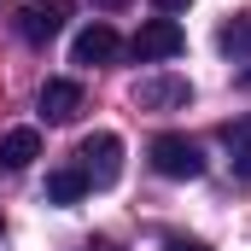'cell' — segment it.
I'll return each instance as SVG.
<instances>
[{
  "label": "cell",
  "instance_id": "1",
  "mask_svg": "<svg viewBox=\"0 0 251 251\" xmlns=\"http://www.w3.org/2000/svg\"><path fill=\"white\" fill-rule=\"evenodd\" d=\"M76 170L88 176V187H117V176H123V140H117L111 128L88 134V140L76 146Z\"/></svg>",
  "mask_w": 251,
  "mask_h": 251
},
{
  "label": "cell",
  "instance_id": "2",
  "mask_svg": "<svg viewBox=\"0 0 251 251\" xmlns=\"http://www.w3.org/2000/svg\"><path fill=\"white\" fill-rule=\"evenodd\" d=\"M146 158H152V170L170 176V181H199V176H204V152H199V140H187V134H158V140L146 146Z\"/></svg>",
  "mask_w": 251,
  "mask_h": 251
},
{
  "label": "cell",
  "instance_id": "3",
  "mask_svg": "<svg viewBox=\"0 0 251 251\" xmlns=\"http://www.w3.org/2000/svg\"><path fill=\"white\" fill-rule=\"evenodd\" d=\"M187 47V29L176 24V18H146L140 29H134V41H128V53L140 64H164V59H176Z\"/></svg>",
  "mask_w": 251,
  "mask_h": 251
},
{
  "label": "cell",
  "instance_id": "4",
  "mask_svg": "<svg viewBox=\"0 0 251 251\" xmlns=\"http://www.w3.org/2000/svg\"><path fill=\"white\" fill-rule=\"evenodd\" d=\"M187 100H193L187 76H146V82L134 88V105H140V111H181Z\"/></svg>",
  "mask_w": 251,
  "mask_h": 251
},
{
  "label": "cell",
  "instance_id": "5",
  "mask_svg": "<svg viewBox=\"0 0 251 251\" xmlns=\"http://www.w3.org/2000/svg\"><path fill=\"white\" fill-rule=\"evenodd\" d=\"M59 29H64V0H35V6L18 12V35H24L29 47H47Z\"/></svg>",
  "mask_w": 251,
  "mask_h": 251
},
{
  "label": "cell",
  "instance_id": "6",
  "mask_svg": "<svg viewBox=\"0 0 251 251\" xmlns=\"http://www.w3.org/2000/svg\"><path fill=\"white\" fill-rule=\"evenodd\" d=\"M117 47H123V41H117L111 24H88V29L70 41V64H82V70H88V64H111V59H117Z\"/></svg>",
  "mask_w": 251,
  "mask_h": 251
},
{
  "label": "cell",
  "instance_id": "7",
  "mask_svg": "<svg viewBox=\"0 0 251 251\" xmlns=\"http://www.w3.org/2000/svg\"><path fill=\"white\" fill-rule=\"evenodd\" d=\"M35 105H41V117H47V123H76V117H82V88H76V82H64V76H53V82H41Z\"/></svg>",
  "mask_w": 251,
  "mask_h": 251
},
{
  "label": "cell",
  "instance_id": "8",
  "mask_svg": "<svg viewBox=\"0 0 251 251\" xmlns=\"http://www.w3.org/2000/svg\"><path fill=\"white\" fill-rule=\"evenodd\" d=\"M35 158H41V134H35V128H12V134L0 140V164H6V170H29Z\"/></svg>",
  "mask_w": 251,
  "mask_h": 251
},
{
  "label": "cell",
  "instance_id": "9",
  "mask_svg": "<svg viewBox=\"0 0 251 251\" xmlns=\"http://www.w3.org/2000/svg\"><path fill=\"white\" fill-rule=\"evenodd\" d=\"M216 47H222L228 59H251V12H240V18H228V24L216 29Z\"/></svg>",
  "mask_w": 251,
  "mask_h": 251
},
{
  "label": "cell",
  "instance_id": "10",
  "mask_svg": "<svg viewBox=\"0 0 251 251\" xmlns=\"http://www.w3.org/2000/svg\"><path fill=\"white\" fill-rule=\"evenodd\" d=\"M82 193H88V176H82L76 164H70V170H53V176H47V204H76Z\"/></svg>",
  "mask_w": 251,
  "mask_h": 251
},
{
  "label": "cell",
  "instance_id": "11",
  "mask_svg": "<svg viewBox=\"0 0 251 251\" xmlns=\"http://www.w3.org/2000/svg\"><path fill=\"white\" fill-rule=\"evenodd\" d=\"M222 140H228V164H234V176L251 181V117H246V123H228Z\"/></svg>",
  "mask_w": 251,
  "mask_h": 251
},
{
  "label": "cell",
  "instance_id": "12",
  "mask_svg": "<svg viewBox=\"0 0 251 251\" xmlns=\"http://www.w3.org/2000/svg\"><path fill=\"white\" fill-rule=\"evenodd\" d=\"M164 251H210V246H204V240H187V234H170Z\"/></svg>",
  "mask_w": 251,
  "mask_h": 251
},
{
  "label": "cell",
  "instance_id": "13",
  "mask_svg": "<svg viewBox=\"0 0 251 251\" xmlns=\"http://www.w3.org/2000/svg\"><path fill=\"white\" fill-rule=\"evenodd\" d=\"M152 6H158V12H164V18H170V12H187L193 0H152Z\"/></svg>",
  "mask_w": 251,
  "mask_h": 251
},
{
  "label": "cell",
  "instance_id": "14",
  "mask_svg": "<svg viewBox=\"0 0 251 251\" xmlns=\"http://www.w3.org/2000/svg\"><path fill=\"white\" fill-rule=\"evenodd\" d=\"M100 6H105V12H111V6H123V0H100Z\"/></svg>",
  "mask_w": 251,
  "mask_h": 251
}]
</instances>
